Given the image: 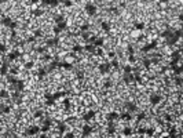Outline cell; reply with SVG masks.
I'll list each match as a JSON object with an SVG mask.
<instances>
[{"label":"cell","instance_id":"1","mask_svg":"<svg viewBox=\"0 0 183 138\" xmlns=\"http://www.w3.org/2000/svg\"><path fill=\"white\" fill-rule=\"evenodd\" d=\"M64 62L68 64V65H70V66H75V64L77 62V58H76L72 53H68V55H66L65 59H64Z\"/></svg>","mask_w":183,"mask_h":138},{"label":"cell","instance_id":"2","mask_svg":"<svg viewBox=\"0 0 183 138\" xmlns=\"http://www.w3.org/2000/svg\"><path fill=\"white\" fill-rule=\"evenodd\" d=\"M153 131H154L156 134H161V133H163L164 131V127H163V123H157V124H154V126H153Z\"/></svg>","mask_w":183,"mask_h":138},{"label":"cell","instance_id":"3","mask_svg":"<svg viewBox=\"0 0 183 138\" xmlns=\"http://www.w3.org/2000/svg\"><path fill=\"white\" fill-rule=\"evenodd\" d=\"M35 138H48V134H47V133H41V131H40V133Z\"/></svg>","mask_w":183,"mask_h":138}]
</instances>
